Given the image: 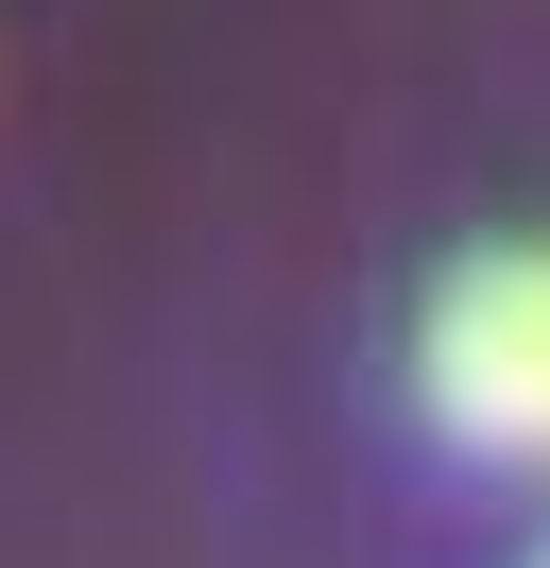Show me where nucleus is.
<instances>
[{
  "label": "nucleus",
  "mask_w": 550,
  "mask_h": 568,
  "mask_svg": "<svg viewBox=\"0 0 550 568\" xmlns=\"http://www.w3.org/2000/svg\"><path fill=\"white\" fill-rule=\"evenodd\" d=\"M412 396L447 448L481 465H550V242H481L430 276L412 311Z\"/></svg>",
  "instance_id": "1"
},
{
  "label": "nucleus",
  "mask_w": 550,
  "mask_h": 568,
  "mask_svg": "<svg viewBox=\"0 0 550 568\" xmlns=\"http://www.w3.org/2000/svg\"><path fill=\"white\" fill-rule=\"evenodd\" d=\"M533 568H550V551H533Z\"/></svg>",
  "instance_id": "2"
}]
</instances>
